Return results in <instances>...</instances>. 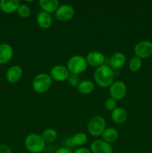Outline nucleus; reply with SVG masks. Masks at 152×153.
<instances>
[{"label":"nucleus","mask_w":152,"mask_h":153,"mask_svg":"<svg viewBox=\"0 0 152 153\" xmlns=\"http://www.w3.org/2000/svg\"><path fill=\"white\" fill-rule=\"evenodd\" d=\"M114 71L109 65L104 64L95 70L94 79L101 88H109L114 82Z\"/></svg>","instance_id":"obj_1"},{"label":"nucleus","mask_w":152,"mask_h":153,"mask_svg":"<svg viewBox=\"0 0 152 153\" xmlns=\"http://www.w3.org/2000/svg\"><path fill=\"white\" fill-rule=\"evenodd\" d=\"M46 142L41 135L30 134L25 139V147L30 153H40L46 147Z\"/></svg>","instance_id":"obj_2"},{"label":"nucleus","mask_w":152,"mask_h":153,"mask_svg":"<svg viewBox=\"0 0 152 153\" xmlns=\"http://www.w3.org/2000/svg\"><path fill=\"white\" fill-rule=\"evenodd\" d=\"M67 69L72 74L80 75L84 73L88 67L86 58L82 55H73L67 61Z\"/></svg>","instance_id":"obj_3"},{"label":"nucleus","mask_w":152,"mask_h":153,"mask_svg":"<svg viewBox=\"0 0 152 153\" xmlns=\"http://www.w3.org/2000/svg\"><path fill=\"white\" fill-rule=\"evenodd\" d=\"M52 79L50 75L40 73L33 79L32 88L37 94H44L47 92L52 86Z\"/></svg>","instance_id":"obj_4"},{"label":"nucleus","mask_w":152,"mask_h":153,"mask_svg":"<svg viewBox=\"0 0 152 153\" xmlns=\"http://www.w3.org/2000/svg\"><path fill=\"white\" fill-rule=\"evenodd\" d=\"M106 129V121L101 116H95L91 118L87 123V131L94 137H98L102 134Z\"/></svg>","instance_id":"obj_5"},{"label":"nucleus","mask_w":152,"mask_h":153,"mask_svg":"<svg viewBox=\"0 0 152 153\" xmlns=\"http://www.w3.org/2000/svg\"><path fill=\"white\" fill-rule=\"evenodd\" d=\"M134 52L135 56L140 59L148 58L152 55V43L148 40H142L134 46Z\"/></svg>","instance_id":"obj_6"},{"label":"nucleus","mask_w":152,"mask_h":153,"mask_svg":"<svg viewBox=\"0 0 152 153\" xmlns=\"http://www.w3.org/2000/svg\"><path fill=\"white\" fill-rule=\"evenodd\" d=\"M127 93V87L125 82L122 81L114 82L109 87V94L111 98L116 101L121 100L125 97Z\"/></svg>","instance_id":"obj_7"},{"label":"nucleus","mask_w":152,"mask_h":153,"mask_svg":"<svg viewBox=\"0 0 152 153\" xmlns=\"http://www.w3.org/2000/svg\"><path fill=\"white\" fill-rule=\"evenodd\" d=\"M75 9L72 5L68 4H63L59 6L55 12V17L61 22L70 21L75 16Z\"/></svg>","instance_id":"obj_8"},{"label":"nucleus","mask_w":152,"mask_h":153,"mask_svg":"<svg viewBox=\"0 0 152 153\" xmlns=\"http://www.w3.org/2000/svg\"><path fill=\"white\" fill-rule=\"evenodd\" d=\"M70 73L66 67L63 65H55L50 71V76L56 82H62L67 81Z\"/></svg>","instance_id":"obj_9"},{"label":"nucleus","mask_w":152,"mask_h":153,"mask_svg":"<svg viewBox=\"0 0 152 153\" xmlns=\"http://www.w3.org/2000/svg\"><path fill=\"white\" fill-rule=\"evenodd\" d=\"M88 65L95 68H98L104 64L105 56L101 52L98 51H92L89 52L86 57Z\"/></svg>","instance_id":"obj_10"},{"label":"nucleus","mask_w":152,"mask_h":153,"mask_svg":"<svg viewBox=\"0 0 152 153\" xmlns=\"http://www.w3.org/2000/svg\"><path fill=\"white\" fill-rule=\"evenodd\" d=\"M92 153H113L111 144L103 140H95L91 143L90 148Z\"/></svg>","instance_id":"obj_11"},{"label":"nucleus","mask_w":152,"mask_h":153,"mask_svg":"<svg viewBox=\"0 0 152 153\" xmlns=\"http://www.w3.org/2000/svg\"><path fill=\"white\" fill-rule=\"evenodd\" d=\"M22 69L18 65H13L9 67L5 74L7 81L11 84H14L19 82L22 78Z\"/></svg>","instance_id":"obj_12"},{"label":"nucleus","mask_w":152,"mask_h":153,"mask_svg":"<svg viewBox=\"0 0 152 153\" xmlns=\"http://www.w3.org/2000/svg\"><path fill=\"white\" fill-rule=\"evenodd\" d=\"M20 5L19 0H1L0 1V10L4 13L11 14L17 10Z\"/></svg>","instance_id":"obj_13"},{"label":"nucleus","mask_w":152,"mask_h":153,"mask_svg":"<svg viewBox=\"0 0 152 153\" xmlns=\"http://www.w3.org/2000/svg\"><path fill=\"white\" fill-rule=\"evenodd\" d=\"M13 50L11 46L7 43L0 44V64H7L11 60Z\"/></svg>","instance_id":"obj_14"},{"label":"nucleus","mask_w":152,"mask_h":153,"mask_svg":"<svg viewBox=\"0 0 152 153\" xmlns=\"http://www.w3.org/2000/svg\"><path fill=\"white\" fill-rule=\"evenodd\" d=\"M39 5L43 11L51 14L56 12L60 6V2L58 0H40Z\"/></svg>","instance_id":"obj_15"},{"label":"nucleus","mask_w":152,"mask_h":153,"mask_svg":"<svg viewBox=\"0 0 152 153\" xmlns=\"http://www.w3.org/2000/svg\"><path fill=\"white\" fill-rule=\"evenodd\" d=\"M126 62V57L122 52H116L110 59V67L113 70H119L123 67Z\"/></svg>","instance_id":"obj_16"},{"label":"nucleus","mask_w":152,"mask_h":153,"mask_svg":"<svg viewBox=\"0 0 152 153\" xmlns=\"http://www.w3.org/2000/svg\"><path fill=\"white\" fill-rule=\"evenodd\" d=\"M111 119L115 123H124L128 119V112L125 108L122 107H117L111 111Z\"/></svg>","instance_id":"obj_17"},{"label":"nucleus","mask_w":152,"mask_h":153,"mask_svg":"<svg viewBox=\"0 0 152 153\" xmlns=\"http://www.w3.org/2000/svg\"><path fill=\"white\" fill-rule=\"evenodd\" d=\"M52 17L51 14L41 11L37 14V23L43 29H48L52 25Z\"/></svg>","instance_id":"obj_18"},{"label":"nucleus","mask_w":152,"mask_h":153,"mask_svg":"<svg viewBox=\"0 0 152 153\" xmlns=\"http://www.w3.org/2000/svg\"><path fill=\"white\" fill-rule=\"evenodd\" d=\"M77 91L83 95H88L91 94L95 89L94 83L90 80H83L80 81V83L76 88Z\"/></svg>","instance_id":"obj_19"},{"label":"nucleus","mask_w":152,"mask_h":153,"mask_svg":"<svg viewBox=\"0 0 152 153\" xmlns=\"http://www.w3.org/2000/svg\"><path fill=\"white\" fill-rule=\"evenodd\" d=\"M101 137H102L103 140L111 144L117 140L119 137V133L116 128L110 127V128H106V129L101 134Z\"/></svg>","instance_id":"obj_20"},{"label":"nucleus","mask_w":152,"mask_h":153,"mask_svg":"<svg viewBox=\"0 0 152 153\" xmlns=\"http://www.w3.org/2000/svg\"><path fill=\"white\" fill-rule=\"evenodd\" d=\"M42 137L46 143H50L55 141L58 137V132L55 129L52 128H49L45 129L42 133Z\"/></svg>","instance_id":"obj_21"},{"label":"nucleus","mask_w":152,"mask_h":153,"mask_svg":"<svg viewBox=\"0 0 152 153\" xmlns=\"http://www.w3.org/2000/svg\"><path fill=\"white\" fill-rule=\"evenodd\" d=\"M87 142V136L83 132H77L73 135L71 139V143L72 146H82Z\"/></svg>","instance_id":"obj_22"},{"label":"nucleus","mask_w":152,"mask_h":153,"mask_svg":"<svg viewBox=\"0 0 152 153\" xmlns=\"http://www.w3.org/2000/svg\"><path fill=\"white\" fill-rule=\"evenodd\" d=\"M142 65V59H140V58H137L136 56L131 58L129 63H128V67H129L130 70L131 72H133V73L138 72L141 69Z\"/></svg>","instance_id":"obj_23"},{"label":"nucleus","mask_w":152,"mask_h":153,"mask_svg":"<svg viewBox=\"0 0 152 153\" xmlns=\"http://www.w3.org/2000/svg\"><path fill=\"white\" fill-rule=\"evenodd\" d=\"M16 13L20 16L21 18H28L31 14V9L28 4H20L19 7H18Z\"/></svg>","instance_id":"obj_24"},{"label":"nucleus","mask_w":152,"mask_h":153,"mask_svg":"<svg viewBox=\"0 0 152 153\" xmlns=\"http://www.w3.org/2000/svg\"><path fill=\"white\" fill-rule=\"evenodd\" d=\"M104 105L106 110L113 111L114 109H116L117 108V101L116 100H114V99L110 97V98L107 99L105 100Z\"/></svg>","instance_id":"obj_25"},{"label":"nucleus","mask_w":152,"mask_h":153,"mask_svg":"<svg viewBox=\"0 0 152 153\" xmlns=\"http://www.w3.org/2000/svg\"><path fill=\"white\" fill-rule=\"evenodd\" d=\"M67 82H68L69 85L72 87H75V88H77V86L78 85V84L80 83V77H79L78 75L76 74H72L70 73L68 79H67Z\"/></svg>","instance_id":"obj_26"},{"label":"nucleus","mask_w":152,"mask_h":153,"mask_svg":"<svg viewBox=\"0 0 152 153\" xmlns=\"http://www.w3.org/2000/svg\"><path fill=\"white\" fill-rule=\"evenodd\" d=\"M0 153H11V149L5 144H0Z\"/></svg>","instance_id":"obj_27"},{"label":"nucleus","mask_w":152,"mask_h":153,"mask_svg":"<svg viewBox=\"0 0 152 153\" xmlns=\"http://www.w3.org/2000/svg\"><path fill=\"white\" fill-rule=\"evenodd\" d=\"M54 153H73L71 151V149L67 147H61L55 151Z\"/></svg>","instance_id":"obj_28"},{"label":"nucleus","mask_w":152,"mask_h":153,"mask_svg":"<svg viewBox=\"0 0 152 153\" xmlns=\"http://www.w3.org/2000/svg\"><path fill=\"white\" fill-rule=\"evenodd\" d=\"M73 153H92L91 150L86 147H80L78 149H75Z\"/></svg>","instance_id":"obj_29"},{"label":"nucleus","mask_w":152,"mask_h":153,"mask_svg":"<svg viewBox=\"0 0 152 153\" xmlns=\"http://www.w3.org/2000/svg\"><path fill=\"white\" fill-rule=\"evenodd\" d=\"M134 153H139V152H134Z\"/></svg>","instance_id":"obj_30"},{"label":"nucleus","mask_w":152,"mask_h":153,"mask_svg":"<svg viewBox=\"0 0 152 153\" xmlns=\"http://www.w3.org/2000/svg\"><path fill=\"white\" fill-rule=\"evenodd\" d=\"M0 70H1V68H0Z\"/></svg>","instance_id":"obj_31"}]
</instances>
